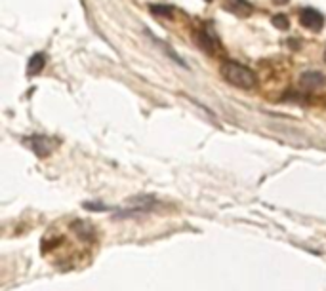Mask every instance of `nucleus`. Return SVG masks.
<instances>
[{
	"mask_svg": "<svg viewBox=\"0 0 326 291\" xmlns=\"http://www.w3.org/2000/svg\"><path fill=\"white\" fill-rule=\"evenodd\" d=\"M324 61H326V53H324Z\"/></svg>",
	"mask_w": 326,
	"mask_h": 291,
	"instance_id": "11",
	"label": "nucleus"
},
{
	"mask_svg": "<svg viewBox=\"0 0 326 291\" xmlns=\"http://www.w3.org/2000/svg\"><path fill=\"white\" fill-rule=\"evenodd\" d=\"M222 76L227 80L231 86L235 88H241V90H250L254 88L258 78H256V72L252 69H248L244 65L237 63V61H227V63L222 65Z\"/></svg>",
	"mask_w": 326,
	"mask_h": 291,
	"instance_id": "1",
	"label": "nucleus"
},
{
	"mask_svg": "<svg viewBox=\"0 0 326 291\" xmlns=\"http://www.w3.org/2000/svg\"><path fill=\"white\" fill-rule=\"evenodd\" d=\"M151 12L157 13V15H170V13H172V6H164V4H155V6H151Z\"/></svg>",
	"mask_w": 326,
	"mask_h": 291,
	"instance_id": "8",
	"label": "nucleus"
},
{
	"mask_svg": "<svg viewBox=\"0 0 326 291\" xmlns=\"http://www.w3.org/2000/svg\"><path fill=\"white\" fill-rule=\"evenodd\" d=\"M277 4H284V2H288V0H275Z\"/></svg>",
	"mask_w": 326,
	"mask_h": 291,
	"instance_id": "10",
	"label": "nucleus"
},
{
	"mask_svg": "<svg viewBox=\"0 0 326 291\" xmlns=\"http://www.w3.org/2000/svg\"><path fill=\"white\" fill-rule=\"evenodd\" d=\"M326 84V74L319 71H309L305 74H301V86L305 90H319Z\"/></svg>",
	"mask_w": 326,
	"mask_h": 291,
	"instance_id": "3",
	"label": "nucleus"
},
{
	"mask_svg": "<svg viewBox=\"0 0 326 291\" xmlns=\"http://www.w3.org/2000/svg\"><path fill=\"white\" fill-rule=\"evenodd\" d=\"M227 10L239 13V15H248L252 12V6L244 0H227Z\"/></svg>",
	"mask_w": 326,
	"mask_h": 291,
	"instance_id": "6",
	"label": "nucleus"
},
{
	"mask_svg": "<svg viewBox=\"0 0 326 291\" xmlns=\"http://www.w3.org/2000/svg\"><path fill=\"white\" fill-rule=\"evenodd\" d=\"M273 25L277 27V29H282V31H284V29H288V25H290V23H288L286 15H275V17H273Z\"/></svg>",
	"mask_w": 326,
	"mask_h": 291,
	"instance_id": "9",
	"label": "nucleus"
},
{
	"mask_svg": "<svg viewBox=\"0 0 326 291\" xmlns=\"http://www.w3.org/2000/svg\"><path fill=\"white\" fill-rule=\"evenodd\" d=\"M53 147H56V143H53L50 137L34 135L33 139H31V149L39 156H48L53 150Z\"/></svg>",
	"mask_w": 326,
	"mask_h": 291,
	"instance_id": "4",
	"label": "nucleus"
},
{
	"mask_svg": "<svg viewBox=\"0 0 326 291\" xmlns=\"http://www.w3.org/2000/svg\"><path fill=\"white\" fill-rule=\"evenodd\" d=\"M46 67L44 53H34L33 57L29 59V67H27V74H39Z\"/></svg>",
	"mask_w": 326,
	"mask_h": 291,
	"instance_id": "5",
	"label": "nucleus"
},
{
	"mask_svg": "<svg viewBox=\"0 0 326 291\" xmlns=\"http://www.w3.org/2000/svg\"><path fill=\"white\" fill-rule=\"evenodd\" d=\"M300 23L305 27V29L319 31V29H322V25H324V15L320 12H317V10H313V8H305L300 15Z\"/></svg>",
	"mask_w": 326,
	"mask_h": 291,
	"instance_id": "2",
	"label": "nucleus"
},
{
	"mask_svg": "<svg viewBox=\"0 0 326 291\" xmlns=\"http://www.w3.org/2000/svg\"><path fill=\"white\" fill-rule=\"evenodd\" d=\"M73 228L77 230V234H79L80 238H84V240H92L94 238V226L88 225V223H82V221H77V223H73Z\"/></svg>",
	"mask_w": 326,
	"mask_h": 291,
	"instance_id": "7",
	"label": "nucleus"
}]
</instances>
